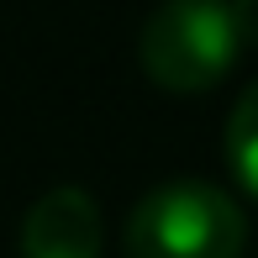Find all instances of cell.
Returning a JSON list of instances; mask_svg holds the SVG:
<instances>
[{
    "instance_id": "5b68a950",
    "label": "cell",
    "mask_w": 258,
    "mask_h": 258,
    "mask_svg": "<svg viewBox=\"0 0 258 258\" xmlns=\"http://www.w3.org/2000/svg\"><path fill=\"white\" fill-rule=\"evenodd\" d=\"M227 11H232V27H237V42L258 48V0H227Z\"/></svg>"
},
{
    "instance_id": "277c9868",
    "label": "cell",
    "mask_w": 258,
    "mask_h": 258,
    "mask_svg": "<svg viewBox=\"0 0 258 258\" xmlns=\"http://www.w3.org/2000/svg\"><path fill=\"white\" fill-rule=\"evenodd\" d=\"M227 163H232V174L258 195V79L237 95V105H232V121H227Z\"/></svg>"
},
{
    "instance_id": "7a4b0ae2",
    "label": "cell",
    "mask_w": 258,
    "mask_h": 258,
    "mask_svg": "<svg viewBox=\"0 0 258 258\" xmlns=\"http://www.w3.org/2000/svg\"><path fill=\"white\" fill-rule=\"evenodd\" d=\"M242 42L227 0H163L137 32V63L169 95H206L232 74Z\"/></svg>"
},
{
    "instance_id": "6da1fadb",
    "label": "cell",
    "mask_w": 258,
    "mask_h": 258,
    "mask_svg": "<svg viewBox=\"0 0 258 258\" xmlns=\"http://www.w3.org/2000/svg\"><path fill=\"white\" fill-rule=\"evenodd\" d=\"M121 248L126 258H242L248 216L211 179H169L132 206Z\"/></svg>"
},
{
    "instance_id": "3957f363",
    "label": "cell",
    "mask_w": 258,
    "mask_h": 258,
    "mask_svg": "<svg viewBox=\"0 0 258 258\" xmlns=\"http://www.w3.org/2000/svg\"><path fill=\"white\" fill-rule=\"evenodd\" d=\"M21 258H100V206L79 184L37 195L21 216Z\"/></svg>"
}]
</instances>
